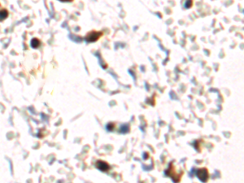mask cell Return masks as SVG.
<instances>
[{
	"label": "cell",
	"mask_w": 244,
	"mask_h": 183,
	"mask_svg": "<svg viewBox=\"0 0 244 183\" xmlns=\"http://www.w3.org/2000/svg\"><path fill=\"white\" fill-rule=\"evenodd\" d=\"M103 35L102 32H97V31H91L87 33L85 39L87 42H94L100 39V37Z\"/></svg>",
	"instance_id": "cell-1"
},
{
	"label": "cell",
	"mask_w": 244,
	"mask_h": 183,
	"mask_svg": "<svg viewBox=\"0 0 244 183\" xmlns=\"http://www.w3.org/2000/svg\"><path fill=\"white\" fill-rule=\"evenodd\" d=\"M95 167L97 168L98 169H100L102 172H107V171L109 170L110 166L108 165V163H106L105 161H97L95 163Z\"/></svg>",
	"instance_id": "cell-2"
},
{
	"label": "cell",
	"mask_w": 244,
	"mask_h": 183,
	"mask_svg": "<svg viewBox=\"0 0 244 183\" xmlns=\"http://www.w3.org/2000/svg\"><path fill=\"white\" fill-rule=\"evenodd\" d=\"M197 175H198V177H199L202 181H207V177H208V173H207V171L206 169H199L198 173H197Z\"/></svg>",
	"instance_id": "cell-3"
},
{
	"label": "cell",
	"mask_w": 244,
	"mask_h": 183,
	"mask_svg": "<svg viewBox=\"0 0 244 183\" xmlns=\"http://www.w3.org/2000/svg\"><path fill=\"white\" fill-rule=\"evenodd\" d=\"M8 17V12L6 9H2L1 11V13H0V19H1V21H3L7 17Z\"/></svg>",
	"instance_id": "cell-4"
},
{
	"label": "cell",
	"mask_w": 244,
	"mask_h": 183,
	"mask_svg": "<svg viewBox=\"0 0 244 183\" xmlns=\"http://www.w3.org/2000/svg\"><path fill=\"white\" fill-rule=\"evenodd\" d=\"M40 41L37 38H33L31 40V47L33 48H37L40 46Z\"/></svg>",
	"instance_id": "cell-5"
},
{
	"label": "cell",
	"mask_w": 244,
	"mask_h": 183,
	"mask_svg": "<svg viewBox=\"0 0 244 183\" xmlns=\"http://www.w3.org/2000/svg\"><path fill=\"white\" fill-rule=\"evenodd\" d=\"M113 127H114V126L112 125V124H108V126H107V129H108V130H110V131H111V130H112Z\"/></svg>",
	"instance_id": "cell-6"
},
{
	"label": "cell",
	"mask_w": 244,
	"mask_h": 183,
	"mask_svg": "<svg viewBox=\"0 0 244 183\" xmlns=\"http://www.w3.org/2000/svg\"><path fill=\"white\" fill-rule=\"evenodd\" d=\"M60 2H72L73 0H59Z\"/></svg>",
	"instance_id": "cell-7"
}]
</instances>
